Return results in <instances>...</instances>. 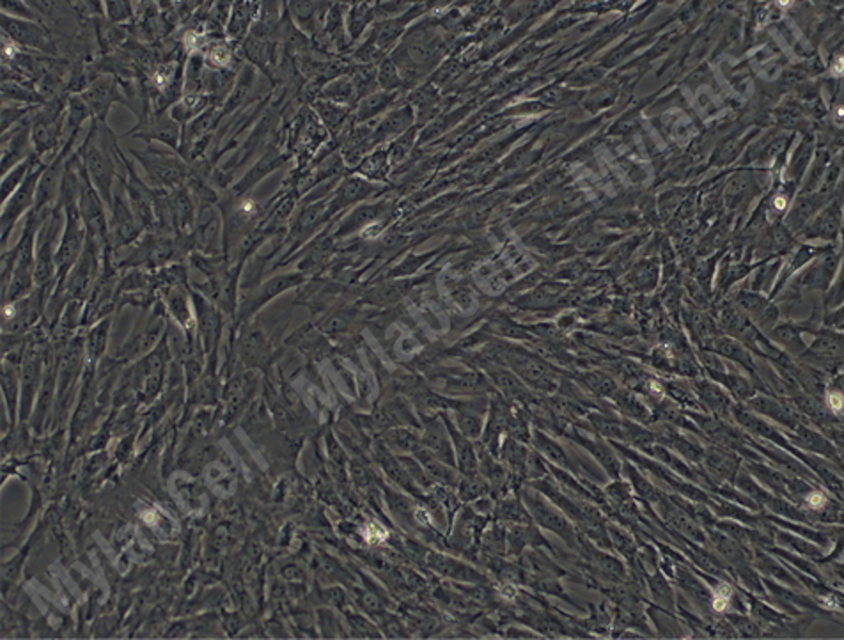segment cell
<instances>
[{"label":"cell","instance_id":"7c38bea8","mask_svg":"<svg viewBox=\"0 0 844 640\" xmlns=\"http://www.w3.org/2000/svg\"><path fill=\"white\" fill-rule=\"evenodd\" d=\"M36 164L38 154L33 153V156L23 160L22 164L16 165L15 168H11V172H8V174L4 176V179H2V200H4V202L20 188V185L25 181V178L29 176V172L33 171V167Z\"/></svg>","mask_w":844,"mask_h":640},{"label":"cell","instance_id":"484cf974","mask_svg":"<svg viewBox=\"0 0 844 640\" xmlns=\"http://www.w3.org/2000/svg\"><path fill=\"white\" fill-rule=\"evenodd\" d=\"M495 379H497L498 387H501L506 394H509V396H513V397L523 396L522 383H520L515 376L509 375V372H506V371L495 372Z\"/></svg>","mask_w":844,"mask_h":640},{"label":"cell","instance_id":"7a4b0ae2","mask_svg":"<svg viewBox=\"0 0 844 640\" xmlns=\"http://www.w3.org/2000/svg\"><path fill=\"white\" fill-rule=\"evenodd\" d=\"M132 154L146 168L147 178L154 186L178 188V186H181L183 179L188 178V167L179 158L172 156V154L153 151L151 147L146 153H137L135 149H132Z\"/></svg>","mask_w":844,"mask_h":640},{"label":"cell","instance_id":"6da1fadb","mask_svg":"<svg viewBox=\"0 0 844 640\" xmlns=\"http://www.w3.org/2000/svg\"><path fill=\"white\" fill-rule=\"evenodd\" d=\"M114 146V139L100 140L94 137V128L91 130L89 137L84 146V160H86V171L89 176V181L100 193L103 202L108 207L112 206V181H114V161H112V151L108 147Z\"/></svg>","mask_w":844,"mask_h":640},{"label":"cell","instance_id":"8992f818","mask_svg":"<svg viewBox=\"0 0 844 640\" xmlns=\"http://www.w3.org/2000/svg\"><path fill=\"white\" fill-rule=\"evenodd\" d=\"M82 100L86 101V105L89 107L91 114L103 121L110 105L114 103V101H119L121 98H119L115 80L110 79V76H101L96 82L91 84L89 89L82 94Z\"/></svg>","mask_w":844,"mask_h":640},{"label":"cell","instance_id":"7402d4cb","mask_svg":"<svg viewBox=\"0 0 844 640\" xmlns=\"http://www.w3.org/2000/svg\"><path fill=\"white\" fill-rule=\"evenodd\" d=\"M456 425L458 431L467 438H479L481 437V421L476 415L469 413V411H458L456 413Z\"/></svg>","mask_w":844,"mask_h":640},{"label":"cell","instance_id":"ac0fdd59","mask_svg":"<svg viewBox=\"0 0 844 640\" xmlns=\"http://www.w3.org/2000/svg\"><path fill=\"white\" fill-rule=\"evenodd\" d=\"M534 445H536L537 451L543 452L548 459H552V462L557 463V465L568 467V458H566L564 451H562L554 440L544 437L543 433H534Z\"/></svg>","mask_w":844,"mask_h":640},{"label":"cell","instance_id":"4fadbf2b","mask_svg":"<svg viewBox=\"0 0 844 640\" xmlns=\"http://www.w3.org/2000/svg\"><path fill=\"white\" fill-rule=\"evenodd\" d=\"M169 202H171V213L176 220H179L181 224L192 222L193 200L188 188H185L183 185L174 188V192L169 193Z\"/></svg>","mask_w":844,"mask_h":640},{"label":"cell","instance_id":"d6986e66","mask_svg":"<svg viewBox=\"0 0 844 640\" xmlns=\"http://www.w3.org/2000/svg\"><path fill=\"white\" fill-rule=\"evenodd\" d=\"M576 442H580V444L583 445V447L589 449L591 452H593L594 456H596L598 462L601 463V465H605L608 469V472L615 474L617 472L619 465H617V459L614 458V455L610 452V449L607 447V445L600 444V442H591V440H586V438L582 437H576Z\"/></svg>","mask_w":844,"mask_h":640},{"label":"cell","instance_id":"3957f363","mask_svg":"<svg viewBox=\"0 0 844 640\" xmlns=\"http://www.w3.org/2000/svg\"><path fill=\"white\" fill-rule=\"evenodd\" d=\"M62 122H64V105H62V101H52L50 105H47V107H43L38 112L36 119L33 121V128H30L34 153L38 156L57 147L62 133Z\"/></svg>","mask_w":844,"mask_h":640},{"label":"cell","instance_id":"e0dca14e","mask_svg":"<svg viewBox=\"0 0 844 640\" xmlns=\"http://www.w3.org/2000/svg\"><path fill=\"white\" fill-rule=\"evenodd\" d=\"M404 22H406V20H390V22L380 23V25L376 27L375 34H372V43L376 45V50L389 47V45L401 34Z\"/></svg>","mask_w":844,"mask_h":640},{"label":"cell","instance_id":"9c48e42d","mask_svg":"<svg viewBox=\"0 0 844 640\" xmlns=\"http://www.w3.org/2000/svg\"><path fill=\"white\" fill-rule=\"evenodd\" d=\"M529 505H530V509L534 511V516H536V520L541 523V525H544L547 529L554 530V532H557L559 536H566V537L571 536L569 523L566 522L564 516L559 515L554 508H550L548 504H544V502L540 501V498H529Z\"/></svg>","mask_w":844,"mask_h":640},{"label":"cell","instance_id":"30bf717a","mask_svg":"<svg viewBox=\"0 0 844 640\" xmlns=\"http://www.w3.org/2000/svg\"><path fill=\"white\" fill-rule=\"evenodd\" d=\"M371 192H375L371 183L358 178L346 179V181L341 185V188L337 190L336 200H333V210H339V207L348 206V204L357 202V200L367 197Z\"/></svg>","mask_w":844,"mask_h":640},{"label":"cell","instance_id":"2e32d148","mask_svg":"<svg viewBox=\"0 0 844 640\" xmlns=\"http://www.w3.org/2000/svg\"><path fill=\"white\" fill-rule=\"evenodd\" d=\"M394 98H396V94L390 93L371 94V96L364 98L360 107H358V121H365V119H371L372 115L380 114L383 108L389 107L390 101H394Z\"/></svg>","mask_w":844,"mask_h":640},{"label":"cell","instance_id":"52a82bcc","mask_svg":"<svg viewBox=\"0 0 844 640\" xmlns=\"http://www.w3.org/2000/svg\"><path fill=\"white\" fill-rule=\"evenodd\" d=\"M30 128H33V126L25 125V121H23L18 128L13 130L11 137H2V172H4V176L8 174L9 167H13L15 164H22L23 160L33 156V154L27 151L29 140H33V137H30Z\"/></svg>","mask_w":844,"mask_h":640},{"label":"cell","instance_id":"f546056e","mask_svg":"<svg viewBox=\"0 0 844 640\" xmlns=\"http://www.w3.org/2000/svg\"><path fill=\"white\" fill-rule=\"evenodd\" d=\"M107 13L112 23H119L132 16V4L130 2H107Z\"/></svg>","mask_w":844,"mask_h":640},{"label":"cell","instance_id":"d4e9b609","mask_svg":"<svg viewBox=\"0 0 844 640\" xmlns=\"http://www.w3.org/2000/svg\"><path fill=\"white\" fill-rule=\"evenodd\" d=\"M371 13L372 11L367 8V6H360V8H357L351 11L350 23H348V25H350V33H351V36H353V40L362 33V30H364V27L367 25V22H371V16H372Z\"/></svg>","mask_w":844,"mask_h":640},{"label":"cell","instance_id":"44dd1931","mask_svg":"<svg viewBox=\"0 0 844 640\" xmlns=\"http://www.w3.org/2000/svg\"><path fill=\"white\" fill-rule=\"evenodd\" d=\"M251 4H240L234 8L233 11V16H231V22H229V34L231 36H241V34L247 30L249 23H251V16H252V9Z\"/></svg>","mask_w":844,"mask_h":640},{"label":"cell","instance_id":"5b68a950","mask_svg":"<svg viewBox=\"0 0 844 640\" xmlns=\"http://www.w3.org/2000/svg\"><path fill=\"white\" fill-rule=\"evenodd\" d=\"M2 30H4V36L8 40L20 45V47L54 54V45H52L48 33L45 30V27L33 22V20H20L2 15Z\"/></svg>","mask_w":844,"mask_h":640},{"label":"cell","instance_id":"4dcf8cb0","mask_svg":"<svg viewBox=\"0 0 844 640\" xmlns=\"http://www.w3.org/2000/svg\"><path fill=\"white\" fill-rule=\"evenodd\" d=\"M29 110L30 108H2V122H4V125H2V132H8L9 126H13L15 122H23L22 119L25 118V114Z\"/></svg>","mask_w":844,"mask_h":640},{"label":"cell","instance_id":"1f68e13d","mask_svg":"<svg viewBox=\"0 0 844 640\" xmlns=\"http://www.w3.org/2000/svg\"><path fill=\"white\" fill-rule=\"evenodd\" d=\"M587 383H589L591 389L596 390L598 394H610V390H614V385H612L610 379L607 378H601V376H589L587 378Z\"/></svg>","mask_w":844,"mask_h":640},{"label":"cell","instance_id":"603a6c76","mask_svg":"<svg viewBox=\"0 0 844 640\" xmlns=\"http://www.w3.org/2000/svg\"><path fill=\"white\" fill-rule=\"evenodd\" d=\"M316 107H318L319 114H321L323 122H325L332 132H337L339 126L343 125L344 118H346V110L332 103H318Z\"/></svg>","mask_w":844,"mask_h":640},{"label":"cell","instance_id":"f1b7e54d","mask_svg":"<svg viewBox=\"0 0 844 640\" xmlns=\"http://www.w3.org/2000/svg\"><path fill=\"white\" fill-rule=\"evenodd\" d=\"M325 96L336 101H348L351 98V84L348 80H337L325 89Z\"/></svg>","mask_w":844,"mask_h":640},{"label":"cell","instance_id":"83f0119b","mask_svg":"<svg viewBox=\"0 0 844 640\" xmlns=\"http://www.w3.org/2000/svg\"><path fill=\"white\" fill-rule=\"evenodd\" d=\"M9 13H11L13 18H27L36 22V15L23 2H2V15H9Z\"/></svg>","mask_w":844,"mask_h":640},{"label":"cell","instance_id":"5bb4252c","mask_svg":"<svg viewBox=\"0 0 844 640\" xmlns=\"http://www.w3.org/2000/svg\"><path fill=\"white\" fill-rule=\"evenodd\" d=\"M410 119L411 114L408 108H401V110H396L394 114H390L389 118L380 125L378 132H376L375 135H371L372 144L380 142V140L383 139H389V137H394L403 132V130H406L408 125H410Z\"/></svg>","mask_w":844,"mask_h":640},{"label":"cell","instance_id":"cb8c5ba5","mask_svg":"<svg viewBox=\"0 0 844 640\" xmlns=\"http://www.w3.org/2000/svg\"><path fill=\"white\" fill-rule=\"evenodd\" d=\"M2 91H4V100H8V98H11V100H18V101H25V103H33V101H43L41 100L40 94H34L30 93L29 89H25L23 86H20V84L16 82H6L4 80V86H2Z\"/></svg>","mask_w":844,"mask_h":640},{"label":"cell","instance_id":"277c9868","mask_svg":"<svg viewBox=\"0 0 844 640\" xmlns=\"http://www.w3.org/2000/svg\"><path fill=\"white\" fill-rule=\"evenodd\" d=\"M45 171H47V167H45L41 161H38L33 167V171L29 172V176L25 178V181L20 185V188L4 202V211H2L4 236L9 233V229L15 226L16 220H18L29 207L34 206L38 195V186H40L41 176H43Z\"/></svg>","mask_w":844,"mask_h":640},{"label":"cell","instance_id":"9a60e30c","mask_svg":"<svg viewBox=\"0 0 844 640\" xmlns=\"http://www.w3.org/2000/svg\"><path fill=\"white\" fill-rule=\"evenodd\" d=\"M433 568L437 569L440 575L449 576V578H462V580H479V575L469 568V566L462 564V562L455 561V559L444 557V555H435L433 557Z\"/></svg>","mask_w":844,"mask_h":640},{"label":"cell","instance_id":"ba28073f","mask_svg":"<svg viewBox=\"0 0 844 640\" xmlns=\"http://www.w3.org/2000/svg\"><path fill=\"white\" fill-rule=\"evenodd\" d=\"M142 125L144 130L137 132L139 137H142V139L160 140V142L171 146L172 149L178 147L179 139H181L179 135H181V133H179L178 121H174L172 115H167L165 112H158V114H154L153 118L149 119V122H142Z\"/></svg>","mask_w":844,"mask_h":640},{"label":"cell","instance_id":"4316f807","mask_svg":"<svg viewBox=\"0 0 844 640\" xmlns=\"http://www.w3.org/2000/svg\"><path fill=\"white\" fill-rule=\"evenodd\" d=\"M378 80L380 84H382V87H385V89H394V87L399 86L401 80L399 76H397V68L396 64H394V61L383 62L382 68H380Z\"/></svg>","mask_w":844,"mask_h":640},{"label":"cell","instance_id":"ffe728a7","mask_svg":"<svg viewBox=\"0 0 844 640\" xmlns=\"http://www.w3.org/2000/svg\"><path fill=\"white\" fill-rule=\"evenodd\" d=\"M385 171H387V154L383 153V151L382 153H380V151H376L375 154H371V156L365 158L360 165L362 174H365L367 178H371V179H383L385 178Z\"/></svg>","mask_w":844,"mask_h":640},{"label":"cell","instance_id":"8fae6325","mask_svg":"<svg viewBox=\"0 0 844 640\" xmlns=\"http://www.w3.org/2000/svg\"><path fill=\"white\" fill-rule=\"evenodd\" d=\"M449 433H451V440L455 442V445H452V447H455L456 458H458V463H460V467H462V470L469 477L476 476L477 474V458H476V455H474V449H472V445H470L469 438L463 437V435L460 433L456 428H451V425H449Z\"/></svg>","mask_w":844,"mask_h":640}]
</instances>
